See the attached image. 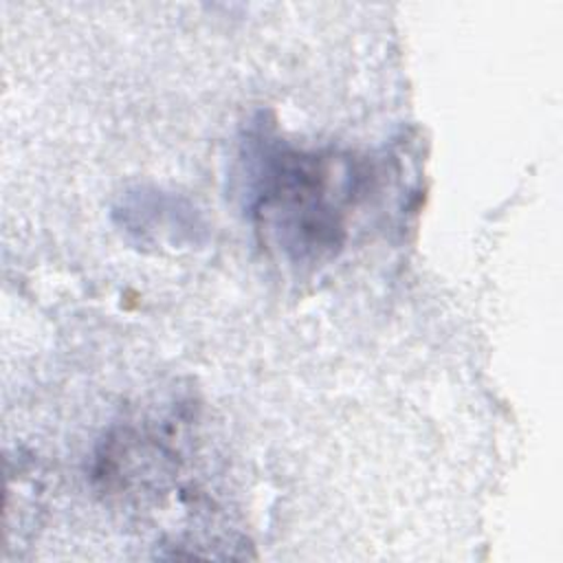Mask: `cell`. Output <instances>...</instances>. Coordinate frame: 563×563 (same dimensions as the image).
<instances>
[{
    "instance_id": "1",
    "label": "cell",
    "mask_w": 563,
    "mask_h": 563,
    "mask_svg": "<svg viewBox=\"0 0 563 563\" xmlns=\"http://www.w3.org/2000/svg\"><path fill=\"white\" fill-rule=\"evenodd\" d=\"M358 176L345 156L266 152L253 205L260 231L297 264L332 255L343 244L345 207L358 194Z\"/></svg>"
}]
</instances>
